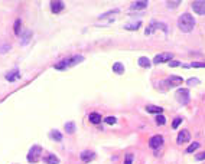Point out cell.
I'll list each match as a JSON object with an SVG mask.
<instances>
[{
	"label": "cell",
	"mask_w": 205,
	"mask_h": 164,
	"mask_svg": "<svg viewBox=\"0 0 205 164\" xmlns=\"http://www.w3.org/2000/svg\"><path fill=\"white\" fill-rule=\"evenodd\" d=\"M178 26L181 29L182 32L185 33H189L194 30L195 28V19H194V16H191L189 13H183L179 16V19H178Z\"/></svg>",
	"instance_id": "1"
},
{
	"label": "cell",
	"mask_w": 205,
	"mask_h": 164,
	"mask_svg": "<svg viewBox=\"0 0 205 164\" xmlns=\"http://www.w3.org/2000/svg\"><path fill=\"white\" fill-rule=\"evenodd\" d=\"M41 154H42V148H41L39 145H34V147L29 150L28 161L29 163H36L39 160V157H41Z\"/></svg>",
	"instance_id": "2"
},
{
	"label": "cell",
	"mask_w": 205,
	"mask_h": 164,
	"mask_svg": "<svg viewBox=\"0 0 205 164\" xmlns=\"http://www.w3.org/2000/svg\"><path fill=\"white\" fill-rule=\"evenodd\" d=\"M176 99L182 105H186V104L189 102V91L186 88H179L176 91Z\"/></svg>",
	"instance_id": "3"
},
{
	"label": "cell",
	"mask_w": 205,
	"mask_h": 164,
	"mask_svg": "<svg viewBox=\"0 0 205 164\" xmlns=\"http://www.w3.org/2000/svg\"><path fill=\"white\" fill-rule=\"evenodd\" d=\"M192 10L198 14H205V0H195L191 3Z\"/></svg>",
	"instance_id": "4"
},
{
	"label": "cell",
	"mask_w": 205,
	"mask_h": 164,
	"mask_svg": "<svg viewBox=\"0 0 205 164\" xmlns=\"http://www.w3.org/2000/svg\"><path fill=\"white\" fill-rule=\"evenodd\" d=\"M157 28L162 29V30H163L165 33L168 32V28H166V25H165V23H159V22H152V23H150V26H149V28H146L144 33H146V35H152L153 30H156Z\"/></svg>",
	"instance_id": "5"
},
{
	"label": "cell",
	"mask_w": 205,
	"mask_h": 164,
	"mask_svg": "<svg viewBox=\"0 0 205 164\" xmlns=\"http://www.w3.org/2000/svg\"><path fill=\"white\" fill-rule=\"evenodd\" d=\"M163 144V137L162 135H153L150 140H149V145L153 150H157L159 147H162Z\"/></svg>",
	"instance_id": "6"
},
{
	"label": "cell",
	"mask_w": 205,
	"mask_h": 164,
	"mask_svg": "<svg viewBox=\"0 0 205 164\" xmlns=\"http://www.w3.org/2000/svg\"><path fill=\"white\" fill-rule=\"evenodd\" d=\"M172 53H169V52H165V53H159V55H156L155 56V59H153V62L155 63H163V62H171L172 59Z\"/></svg>",
	"instance_id": "7"
},
{
	"label": "cell",
	"mask_w": 205,
	"mask_h": 164,
	"mask_svg": "<svg viewBox=\"0 0 205 164\" xmlns=\"http://www.w3.org/2000/svg\"><path fill=\"white\" fill-rule=\"evenodd\" d=\"M189 140H191V134H189L188 130H182V131L178 134L176 141L179 143V144H182V143H188Z\"/></svg>",
	"instance_id": "8"
},
{
	"label": "cell",
	"mask_w": 205,
	"mask_h": 164,
	"mask_svg": "<svg viewBox=\"0 0 205 164\" xmlns=\"http://www.w3.org/2000/svg\"><path fill=\"white\" fill-rule=\"evenodd\" d=\"M166 82L169 84V86H178V85H182L183 79L181 76H176V75H171L169 78L166 79Z\"/></svg>",
	"instance_id": "9"
},
{
	"label": "cell",
	"mask_w": 205,
	"mask_h": 164,
	"mask_svg": "<svg viewBox=\"0 0 205 164\" xmlns=\"http://www.w3.org/2000/svg\"><path fill=\"white\" fill-rule=\"evenodd\" d=\"M148 2L146 0H139V2H134V3H132V6H130V9L132 10H140V9H146L148 7Z\"/></svg>",
	"instance_id": "10"
},
{
	"label": "cell",
	"mask_w": 205,
	"mask_h": 164,
	"mask_svg": "<svg viewBox=\"0 0 205 164\" xmlns=\"http://www.w3.org/2000/svg\"><path fill=\"white\" fill-rule=\"evenodd\" d=\"M64 2H51V10H52L53 13H59L64 10Z\"/></svg>",
	"instance_id": "11"
},
{
	"label": "cell",
	"mask_w": 205,
	"mask_h": 164,
	"mask_svg": "<svg viewBox=\"0 0 205 164\" xmlns=\"http://www.w3.org/2000/svg\"><path fill=\"white\" fill-rule=\"evenodd\" d=\"M19 78H20V74H19V71H18V69H13V71H10L9 74L6 75V79L9 81V82H13V81L19 79Z\"/></svg>",
	"instance_id": "12"
},
{
	"label": "cell",
	"mask_w": 205,
	"mask_h": 164,
	"mask_svg": "<svg viewBox=\"0 0 205 164\" xmlns=\"http://www.w3.org/2000/svg\"><path fill=\"white\" fill-rule=\"evenodd\" d=\"M43 163L45 164H59V158L55 154H49L46 157H43Z\"/></svg>",
	"instance_id": "13"
},
{
	"label": "cell",
	"mask_w": 205,
	"mask_h": 164,
	"mask_svg": "<svg viewBox=\"0 0 205 164\" xmlns=\"http://www.w3.org/2000/svg\"><path fill=\"white\" fill-rule=\"evenodd\" d=\"M94 157H96V155H94V153H93V151H82V153H81V160L84 161V163H88V161H91Z\"/></svg>",
	"instance_id": "14"
},
{
	"label": "cell",
	"mask_w": 205,
	"mask_h": 164,
	"mask_svg": "<svg viewBox=\"0 0 205 164\" xmlns=\"http://www.w3.org/2000/svg\"><path fill=\"white\" fill-rule=\"evenodd\" d=\"M88 120H90V122H93V124H100L101 122V115L98 113H91L90 115H88Z\"/></svg>",
	"instance_id": "15"
},
{
	"label": "cell",
	"mask_w": 205,
	"mask_h": 164,
	"mask_svg": "<svg viewBox=\"0 0 205 164\" xmlns=\"http://www.w3.org/2000/svg\"><path fill=\"white\" fill-rule=\"evenodd\" d=\"M113 72H114V74H119V75L124 74V65L121 63V62H116V63H113Z\"/></svg>",
	"instance_id": "16"
},
{
	"label": "cell",
	"mask_w": 205,
	"mask_h": 164,
	"mask_svg": "<svg viewBox=\"0 0 205 164\" xmlns=\"http://www.w3.org/2000/svg\"><path fill=\"white\" fill-rule=\"evenodd\" d=\"M82 59H84L82 56H72L69 59H65V62H67V66H72V65H75V63H80Z\"/></svg>",
	"instance_id": "17"
},
{
	"label": "cell",
	"mask_w": 205,
	"mask_h": 164,
	"mask_svg": "<svg viewBox=\"0 0 205 164\" xmlns=\"http://www.w3.org/2000/svg\"><path fill=\"white\" fill-rule=\"evenodd\" d=\"M146 111H148V113H152V114H162L163 108L156 107V105H148V107H146Z\"/></svg>",
	"instance_id": "18"
},
{
	"label": "cell",
	"mask_w": 205,
	"mask_h": 164,
	"mask_svg": "<svg viewBox=\"0 0 205 164\" xmlns=\"http://www.w3.org/2000/svg\"><path fill=\"white\" fill-rule=\"evenodd\" d=\"M139 65L142 66V68H149V66L152 65V62L149 61V58L140 56V58H139Z\"/></svg>",
	"instance_id": "19"
},
{
	"label": "cell",
	"mask_w": 205,
	"mask_h": 164,
	"mask_svg": "<svg viewBox=\"0 0 205 164\" xmlns=\"http://www.w3.org/2000/svg\"><path fill=\"white\" fill-rule=\"evenodd\" d=\"M64 128H65V131H67L68 134H72V132L75 131V124H74V122H65Z\"/></svg>",
	"instance_id": "20"
},
{
	"label": "cell",
	"mask_w": 205,
	"mask_h": 164,
	"mask_svg": "<svg viewBox=\"0 0 205 164\" xmlns=\"http://www.w3.org/2000/svg\"><path fill=\"white\" fill-rule=\"evenodd\" d=\"M20 26H22V20H20V19H16L13 30H14V35H18V36L20 35Z\"/></svg>",
	"instance_id": "21"
},
{
	"label": "cell",
	"mask_w": 205,
	"mask_h": 164,
	"mask_svg": "<svg viewBox=\"0 0 205 164\" xmlns=\"http://www.w3.org/2000/svg\"><path fill=\"white\" fill-rule=\"evenodd\" d=\"M51 137H52L55 141H62V134L59 131H57V130H53V131L51 132Z\"/></svg>",
	"instance_id": "22"
},
{
	"label": "cell",
	"mask_w": 205,
	"mask_h": 164,
	"mask_svg": "<svg viewBox=\"0 0 205 164\" xmlns=\"http://www.w3.org/2000/svg\"><path fill=\"white\" fill-rule=\"evenodd\" d=\"M199 148V143H192L188 148H186V153H194L195 150H198Z\"/></svg>",
	"instance_id": "23"
},
{
	"label": "cell",
	"mask_w": 205,
	"mask_h": 164,
	"mask_svg": "<svg viewBox=\"0 0 205 164\" xmlns=\"http://www.w3.org/2000/svg\"><path fill=\"white\" fill-rule=\"evenodd\" d=\"M165 122H166V118L163 117V115H160V114H159V115L156 117V124H157V125H163Z\"/></svg>",
	"instance_id": "24"
},
{
	"label": "cell",
	"mask_w": 205,
	"mask_h": 164,
	"mask_svg": "<svg viewBox=\"0 0 205 164\" xmlns=\"http://www.w3.org/2000/svg\"><path fill=\"white\" fill-rule=\"evenodd\" d=\"M166 5H168L169 9H175V7H178V5H181V0H176V2H168Z\"/></svg>",
	"instance_id": "25"
},
{
	"label": "cell",
	"mask_w": 205,
	"mask_h": 164,
	"mask_svg": "<svg viewBox=\"0 0 205 164\" xmlns=\"http://www.w3.org/2000/svg\"><path fill=\"white\" fill-rule=\"evenodd\" d=\"M139 26H140V22H137L136 25H127V26H124V28L127 29V30H137Z\"/></svg>",
	"instance_id": "26"
},
{
	"label": "cell",
	"mask_w": 205,
	"mask_h": 164,
	"mask_svg": "<svg viewBox=\"0 0 205 164\" xmlns=\"http://www.w3.org/2000/svg\"><path fill=\"white\" fill-rule=\"evenodd\" d=\"M30 36H32V32H25V35L23 36H22V43H26L29 40V38H30Z\"/></svg>",
	"instance_id": "27"
},
{
	"label": "cell",
	"mask_w": 205,
	"mask_h": 164,
	"mask_svg": "<svg viewBox=\"0 0 205 164\" xmlns=\"http://www.w3.org/2000/svg\"><path fill=\"white\" fill-rule=\"evenodd\" d=\"M113 13H119V9L110 10V12H107V13H104V14H100L98 17H100V19H104V17H107V16H110V14H113Z\"/></svg>",
	"instance_id": "28"
},
{
	"label": "cell",
	"mask_w": 205,
	"mask_h": 164,
	"mask_svg": "<svg viewBox=\"0 0 205 164\" xmlns=\"http://www.w3.org/2000/svg\"><path fill=\"white\" fill-rule=\"evenodd\" d=\"M65 68H68L67 62H65V61H61L59 63H57V65H55V69H65Z\"/></svg>",
	"instance_id": "29"
},
{
	"label": "cell",
	"mask_w": 205,
	"mask_h": 164,
	"mask_svg": "<svg viewBox=\"0 0 205 164\" xmlns=\"http://www.w3.org/2000/svg\"><path fill=\"white\" fill-rule=\"evenodd\" d=\"M183 121V120H182L181 117H178V118H175V121L172 122V128H178V127H179V124H181V122Z\"/></svg>",
	"instance_id": "30"
},
{
	"label": "cell",
	"mask_w": 205,
	"mask_h": 164,
	"mask_svg": "<svg viewBox=\"0 0 205 164\" xmlns=\"http://www.w3.org/2000/svg\"><path fill=\"white\" fill-rule=\"evenodd\" d=\"M132 163H133V154H126L124 164H132Z\"/></svg>",
	"instance_id": "31"
},
{
	"label": "cell",
	"mask_w": 205,
	"mask_h": 164,
	"mask_svg": "<svg viewBox=\"0 0 205 164\" xmlns=\"http://www.w3.org/2000/svg\"><path fill=\"white\" fill-rule=\"evenodd\" d=\"M104 121L107 122V124H110V125H111V124H116V122H117V120H116V117H107Z\"/></svg>",
	"instance_id": "32"
},
{
	"label": "cell",
	"mask_w": 205,
	"mask_h": 164,
	"mask_svg": "<svg viewBox=\"0 0 205 164\" xmlns=\"http://www.w3.org/2000/svg\"><path fill=\"white\" fill-rule=\"evenodd\" d=\"M188 84H189V85L199 84V79H198V78H191V79H188Z\"/></svg>",
	"instance_id": "33"
},
{
	"label": "cell",
	"mask_w": 205,
	"mask_h": 164,
	"mask_svg": "<svg viewBox=\"0 0 205 164\" xmlns=\"http://www.w3.org/2000/svg\"><path fill=\"white\" fill-rule=\"evenodd\" d=\"M7 49H10V45H5V46L0 49V52H2V53H5V52H7Z\"/></svg>",
	"instance_id": "34"
},
{
	"label": "cell",
	"mask_w": 205,
	"mask_h": 164,
	"mask_svg": "<svg viewBox=\"0 0 205 164\" xmlns=\"http://www.w3.org/2000/svg\"><path fill=\"white\" fill-rule=\"evenodd\" d=\"M169 65H171V66H181V62H178V61H172V62H169Z\"/></svg>",
	"instance_id": "35"
},
{
	"label": "cell",
	"mask_w": 205,
	"mask_h": 164,
	"mask_svg": "<svg viewBox=\"0 0 205 164\" xmlns=\"http://www.w3.org/2000/svg\"><path fill=\"white\" fill-rule=\"evenodd\" d=\"M191 66H195V68H205V63H191Z\"/></svg>",
	"instance_id": "36"
},
{
	"label": "cell",
	"mask_w": 205,
	"mask_h": 164,
	"mask_svg": "<svg viewBox=\"0 0 205 164\" xmlns=\"http://www.w3.org/2000/svg\"><path fill=\"white\" fill-rule=\"evenodd\" d=\"M196 160H199V161H201V160H205V153H202V154H198V155H196Z\"/></svg>",
	"instance_id": "37"
}]
</instances>
